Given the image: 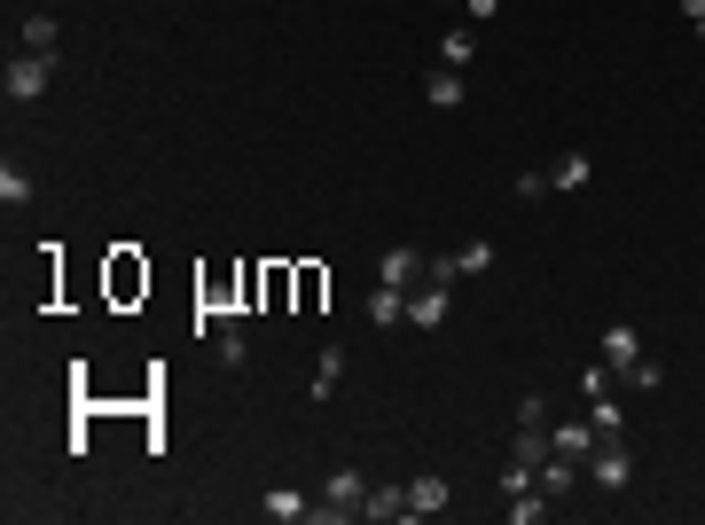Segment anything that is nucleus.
I'll list each match as a JSON object with an SVG mask.
<instances>
[{
    "instance_id": "nucleus-5",
    "label": "nucleus",
    "mask_w": 705,
    "mask_h": 525,
    "mask_svg": "<svg viewBox=\"0 0 705 525\" xmlns=\"http://www.w3.org/2000/svg\"><path fill=\"white\" fill-rule=\"evenodd\" d=\"M603 361H611V377L635 369V361H643V329H635V322H611V329H603Z\"/></svg>"
},
{
    "instance_id": "nucleus-7",
    "label": "nucleus",
    "mask_w": 705,
    "mask_h": 525,
    "mask_svg": "<svg viewBox=\"0 0 705 525\" xmlns=\"http://www.w3.org/2000/svg\"><path fill=\"white\" fill-rule=\"evenodd\" d=\"M596 440H603V431H596L588 416H572V423H549V448H557V455H572V463H588V448H596Z\"/></svg>"
},
{
    "instance_id": "nucleus-8",
    "label": "nucleus",
    "mask_w": 705,
    "mask_h": 525,
    "mask_svg": "<svg viewBox=\"0 0 705 525\" xmlns=\"http://www.w3.org/2000/svg\"><path fill=\"white\" fill-rule=\"evenodd\" d=\"M361 322H369V329H392V322H408V291H392V283H377V291L361 298Z\"/></svg>"
},
{
    "instance_id": "nucleus-24",
    "label": "nucleus",
    "mask_w": 705,
    "mask_h": 525,
    "mask_svg": "<svg viewBox=\"0 0 705 525\" xmlns=\"http://www.w3.org/2000/svg\"><path fill=\"white\" fill-rule=\"evenodd\" d=\"M611 392V361H596V369H580V400H603Z\"/></svg>"
},
{
    "instance_id": "nucleus-12",
    "label": "nucleus",
    "mask_w": 705,
    "mask_h": 525,
    "mask_svg": "<svg viewBox=\"0 0 705 525\" xmlns=\"http://www.w3.org/2000/svg\"><path fill=\"white\" fill-rule=\"evenodd\" d=\"M509 463H525L541 479V463H549V423H517V448H509Z\"/></svg>"
},
{
    "instance_id": "nucleus-26",
    "label": "nucleus",
    "mask_w": 705,
    "mask_h": 525,
    "mask_svg": "<svg viewBox=\"0 0 705 525\" xmlns=\"http://www.w3.org/2000/svg\"><path fill=\"white\" fill-rule=\"evenodd\" d=\"M463 17H471V24H494V17H502V0H463Z\"/></svg>"
},
{
    "instance_id": "nucleus-4",
    "label": "nucleus",
    "mask_w": 705,
    "mask_h": 525,
    "mask_svg": "<svg viewBox=\"0 0 705 525\" xmlns=\"http://www.w3.org/2000/svg\"><path fill=\"white\" fill-rule=\"evenodd\" d=\"M377 283H392V291H415V283H431V251H415V243L385 251V259H377Z\"/></svg>"
},
{
    "instance_id": "nucleus-17",
    "label": "nucleus",
    "mask_w": 705,
    "mask_h": 525,
    "mask_svg": "<svg viewBox=\"0 0 705 525\" xmlns=\"http://www.w3.org/2000/svg\"><path fill=\"white\" fill-rule=\"evenodd\" d=\"M32 197H40V189H32V172H24V165L9 157V165H0V204H9V212H24Z\"/></svg>"
},
{
    "instance_id": "nucleus-16",
    "label": "nucleus",
    "mask_w": 705,
    "mask_h": 525,
    "mask_svg": "<svg viewBox=\"0 0 705 525\" xmlns=\"http://www.w3.org/2000/svg\"><path fill=\"white\" fill-rule=\"evenodd\" d=\"M267 517H275V525H298V517H314V494H298V486H267Z\"/></svg>"
},
{
    "instance_id": "nucleus-25",
    "label": "nucleus",
    "mask_w": 705,
    "mask_h": 525,
    "mask_svg": "<svg viewBox=\"0 0 705 525\" xmlns=\"http://www.w3.org/2000/svg\"><path fill=\"white\" fill-rule=\"evenodd\" d=\"M517 197H525V204H541V197H557V189H549V172H517Z\"/></svg>"
},
{
    "instance_id": "nucleus-14",
    "label": "nucleus",
    "mask_w": 705,
    "mask_h": 525,
    "mask_svg": "<svg viewBox=\"0 0 705 525\" xmlns=\"http://www.w3.org/2000/svg\"><path fill=\"white\" fill-rule=\"evenodd\" d=\"M471 55H478V24H471V17H463V24H448V32H439V63H455V71H463Z\"/></svg>"
},
{
    "instance_id": "nucleus-2",
    "label": "nucleus",
    "mask_w": 705,
    "mask_h": 525,
    "mask_svg": "<svg viewBox=\"0 0 705 525\" xmlns=\"http://www.w3.org/2000/svg\"><path fill=\"white\" fill-rule=\"evenodd\" d=\"M588 479H596V486H603V494H620V486H628V479H635V448H628V440H620V431H603V440H596V448H588Z\"/></svg>"
},
{
    "instance_id": "nucleus-18",
    "label": "nucleus",
    "mask_w": 705,
    "mask_h": 525,
    "mask_svg": "<svg viewBox=\"0 0 705 525\" xmlns=\"http://www.w3.org/2000/svg\"><path fill=\"white\" fill-rule=\"evenodd\" d=\"M220 322V337H212V361L220 369H243V329H235V314H212Z\"/></svg>"
},
{
    "instance_id": "nucleus-9",
    "label": "nucleus",
    "mask_w": 705,
    "mask_h": 525,
    "mask_svg": "<svg viewBox=\"0 0 705 525\" xmlns=\"http://www.w3.org/2000/svg\"><path fill=\"white\" fill-rule=\"evenodd\" d=\"M588 181H596V165H588V149H565V157L549 165V189H557V197H580Z\"/></svg>"
},
{
    "instance_id": "nucleus-6",
    "label": "nucleus",
    "mask_w": 705,
    "mask_h": 525,
    "mask_svg": "<svg viewBox=\"0 0 705 525\" xmlns=\"http://www.w3.org/2000/svg\"><path fill=\"white\" fill-rule=\"evenodd\" d=\"M448 291H455V283H415V291H408V322H415V329H439V322H448Z\"/></svg>"
},
{
    "instance_id": "nucleus-3",
    "label": "nucleus",
    "mask_w": 705,
    "mask_h": 525,
    "mask_svg": "<svg viewBox=\"0 0 705 525\" xmlns=\"http://www.w3.org/2000/svg\"><path fill=\"white\" fill-rule=\"evenodd\" d=\"M48 86H55V55H32V48H24V55L9 63V78H0V95H9V103H40Z\"/></svg>"
},
{
    "instance_id": "nucleus-20",
    "label": "nucleus",
    "mask_w": 705,
    "mask_h": 525,
    "mask_svg": "<svg viewBox=\"0 0 705 525\" xmlns=\"http://www.w3.org/2000/svg\"><path fill=\"white\" fill-rule=\"evenodd\" d=\"M55 40H63L55 17H24V48H32V55H55Z\"/></svg>"
},
{
    "instance_id": "nucleus-23",
    "label": "nucleus",
    "mask_w": 705,
    "mask_h": 525,
    "mask_svg": "<svg viewBox=\"0 0 705 525\" xmlns=\"http://www.w3.org/2000/svg\"><path fill=\"white\" fill-rule=\"evenodd\" d=\"M620 377H628V385H635V392H659V385H666V369H659V361H651V354H643V361H635V369H620Z\"/></svg>"
},
{
    "instance_id": "nucleus-19",
    "label": "nucleus",
    "mask_w": 705,
    "mask_h": 525,
    "mask_svg": "<svg viewBox=\"0 0 705 525\" xmlns=\"http://www.w3.org/2000/svg\"><path fill=\"white\" fill-rule=\"evenodd\" d=\"M345 377V345H322V361H314V400H329Z\"/></svg>"
},
{
    "instance_id": "nucleus-13",
    "label": "nucleus",
    "mask_w": 705,
    "mask_h": 525,
    "mask_svg": "<svg viewBox=\"0 0 705 525\" xmlns=\"http://www.w3.org/2000/svg\"><path fill=\"white\" fill-rule=\"evenodd\" d=\"M361 517H369V525L408 517V486H369V494H361Z\"/></svg>"
},
{
    "instance_id": "nucleus-22",
    "label": "nucleus",
    "mask_w": 705,
    "mask_h": 525,
    "mask_svg": "<svg viewBox=\"0 0 705 525\" xmlns=\"http://www.w3.org/2000/svg\"><path fill=\"white\" fill-rule=\"evenodd\" d=\"M588 423H596V431H628V408L603 392V400H588Z\"/></svg>"
},
{
    "instance_id": "nucleus-28",
    "label": "nucleus",
    "mask_w": 705,
    "mask_h": 525,
    "mask_svg": "<svg viewBox=\"0 0 705 525\" xmlns=\"http://www.w3.org/2000/svg\"><path fill=\"white\" fill-rule=\"evenodd\" d=\"M448 9H463V0H448Z\"/></svg>"
},
{
    "instance_id": "nucleus-11",
    "label": "nucleus",
    "mask_w": 705,
    "mask_h": 525,
    "mask_svg": "<svg viewBox=\"0 0 705 525\" xmlns=\"http://www.w3.org/2000/svg\"><path fill=\"white\" fill-rule=\"evenodd\" d=\"M448 502H455V494H448V479H439V471H423V479L408 486V517H439Z\"/></svg>"
},
{
    "instance_id": "nucleus-27",
    "label": "nucleus",
    "mask_w": 705,
    "mask_h": 525,
    "mask_svg": "<svg viewBox=\"0 0 705 525\" xmlns=\"http://www.w3.org/2000/svg\"><path fill=\"white\" fill-rule=\"evenodd\" d=\"M690 24H697V40H705V17H690Z\"/></svg>"
},
{
    "instance_id": "nucleus-15",
    "label": "nucleus",
    "mask_w": 705,
    "mask_h": 525,
    "mask_svg": "<svg viewBox=\"0 0 705 525\" xmlns=\"http://www.w3.org/2000/svg\"><path fill=\"white\" fill-rule=\"evenodd\" d=\"M572 486H580V463H572V455H557V448H549V463H541V494H549V502H565V494H572Z\"/></svg>"
},
{
    "instance_id": "nucleus-21",
    "label": "nucleus",
    "mask_w": 705,
    "mask_h": 525,
    "mask_svg": "<svg viewBox=\"0 0 705 525\" xmlns=\"http://www.w3.org/2000/svg\"><path fill=\"white\" fill-rule=\"evenodd\" d=\"M502 510H509V525H534V517L549 510V494H541V486H525V494H509Z\"/></svg>"
},
{
    "instance_id": "nucleus-10",
    "label": "nucleus",
    "mask_w": 705,
    "mask_h": 525,
    "mask_svg": "<svg viewBox=\"0 0 705 525\" xmlns=\"http://www.w3.org/2000/svg\"><path fill=\"white\" fill-rule=\"evenodd\" d=\"M463 95H471V86H463L455 63H439V71L423 78V103H431V111H463Z\"/></svg>"
},
{
    "instance_id": "nucleus-1",
    "label": "nucleus",
    "mask_w": 705,
    "mask_h": 525,
    "mask_svg": "<svg viewBox=\"0 0 705 525\" xmlns=\"http://www.w3.org/2000/svg\"><path fill=\"white\" fill-rule=\"evenodd\" d=\"M361 494H369V479H361V471H329V479H322V494H314V525L361 517Z\"/></svg>"
}]
</instances>
